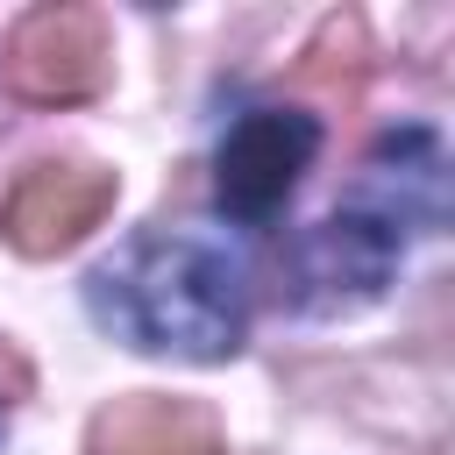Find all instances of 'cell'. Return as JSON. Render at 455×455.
<instances>
[{
  "instance_id": "cell-3",
  "label": "cell",
  "mask_w": 455,
  "mask_h": 455,
  "mask_svg": "<svg viewBox=\"0 0 455 455\" xmlns=\"http://www.w3.org/2000/svg\"><path fill=\"white\" fill-rule=\"evenodd\" d=\"M355 213L384 220L398 242L405 235H434L448 220V156H441V135L434 128H398L370 149L363 164V185L348 199Z\"/></svg>"
},
{
  "instance_id": "cell-6",
  "label": "cell",
  "mask_w": 455,
  "mask_h": 455,
  "mask_svg": "<svg viewBox=\"0 0 455 455\" xmlns=\"http://www.w3.org/2000/svg\"><path fill=\"white\" fill-rule=\"evenodd\" d=\"M100 21L92 14H71V7H43L21 21L14 36V57H7V85L21 100H71V92H92L100 85Z\"/></svg>"
},
{
  "instance_id": "cell-8",
  "label": "cell",
  "mask_w": 455,
  "mask_h": 455,
  "mask_svg": "<svg viewBox=\"0 0 455 455\" xmlns=\"http://www.w3.org/2000/svg\"><path fill=\"white\" fill-rule=\"evenodd\" d=\"M0 419H7V391H0Z\"/></svg>"
},
{
  "instance_id": "cell-1",
  "label": "cell",
  "mask_w": 455,
  "mask_h": 455,
  "mask_svg": "<svg viewBox=\"0 0 455 455\" xmlns=\"http://www.w3.org/2000/svg\"><path fill=\"white\" fill-rule=\"evenodd\" d=\"M92 313L135 348L220 363L249 327V270L206 228H164L92 270Z\"/></svg>"
},
{
  "instance_id": "cell-7",
  "label": "cell",
  "mask_w": 455,
  "mask_h": 455,
  "mask_svg": "<svg viewBox=\"0 0 455 455\" xmlns=\"http://www.w3.org/2000/svg\"><path fill=\"white\" fill-rule=\"evenodd\" d=\"M206 448H213L206 412L171 405V398L121 405V412H107L92 427V455H206Z\"/></svg>"
},
{
  "instance_id": "cell-4",
  "label": "cell",
  "mask_w": 455,
  "mask_h": 455,
  "mask_svg": "<svg viewBox=\"0 0 455 455\" xmlns=\"http://www.w3.org/2000/svg\"><path fill=\"white\" fill-rule=\"evenodd\" d=\"M398 235L355 206H341L334 220H320L306 242H299V284H306V306L334 313V306H355V299H377L398 270Z\"/></svg>"
},
{
  "instance_id": "cell-5",
  "label": "cell",
  "mask_w": 455,
  "mask_h": 455,
  "mask_svg": "<svg viewBox=\"0 0 455 455\" xmlns=\"http://www.w3.org/2000/svg\"><path fill=\"white\" fill-rule=\"evenodd\" d=\"M107 206H114V178H107V171H92V164H36V171L14 185L0 228H7L14 249L43 256V249L78 242Z\"/></svg>"
},
{
  "instance_id": "cell-2",
  "label": "cell",
  "mask_w": 455,
  "mask_h": 455,
  "mask_svg": "<svg viewBox=\"0 0 455 455\" xmlns=\"http://www.w3.org/2000/svg\"><path fill=\"white\" fill-rule=\"evenodd\" d=\"M313 149H320V121H313V114H299V107H249V114L228 128L220 156H213V192H220V206H228L242 228L277 220L284 199L299 192Z\"/></svg>"
}]
</instances>
